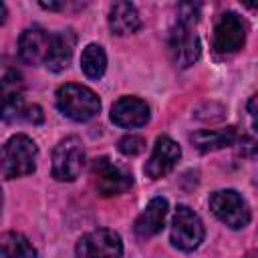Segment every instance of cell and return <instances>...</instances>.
Segmentation results:
<instances>
[{"label":"cell","mask_w":258,"mask_h":258,"mask_svg":"<svg viewBox=\"0 0 258 258\" xmlns=\"http://www.w3.org/2000/svg\"><path fill=\"white\" fill-rule=\"evenodd\" d=\"M50 38L52 34H48L44 28L40 26H32V28H26L22 34H20V40H18V52H20V58L28 64H38V62H44L46 54H48V48H50Z\"/></svg>","instance_id":"13"},{"label":"cell","mask_w":258,"mask_h":258,"mask_svg":"<svg viewBox=\"0 0 258 258\" xmlns=\"http://www.w3.org/2000/svg\"><path fill=\"white\" fill-rule=\"evenodd\" d=\"M141 26V18L137 8L131 2H115L109 10V28L117 36H125L135 32Z\"/></svg>","instance_id":"16"},{"label":"cell","mask_w":258,"mask_h":258,"mask_svg":"<svg viewBox=\"0 0 258 258\" xmlns=\"http://www.w3.org/2000/svg\"><path fill=\"white\" fill-rule=\"evenodd\" d=\"M75 44H77V34L67 28V30H60L56 34H52L50 38V48H48V54L44 58V64L58 73V71H64L73 58V50H75Z\"/></svg>","instance_id":"15"},{"label":"cell","mask_w":258,"mask_h":258,"mask_svg":"<svg viewBox=\"0 0 258 258\" xmlns=\"http://www.w3.org/2000/svg\"><path fill=\"white\" fill-rule=\"evenodd\" d=\"M0 210H2V191H0Z\"/></svg>","instance_id":"25"},{"label":"cell","mask_w":258,"mask_h":258,"mask_svg":"<svg viewBox=\"0 0 258 258\" xmlns=\"http://www.w3.org/2000/svg\"><path fill=\"white\" fill-rule=\"evenodd\" d=\"M179 157H181V149H179V145H177L171 137H167V135H159V137L155 139L153 153H151V157L147 159L143 171H145L147 177H151V179H159V177L167 175V173L175 167V163H177Z\"/></svg>","instance_id":"11"},{"label":"cell","mask_w":258,"mask_h":258,"mask_svg":"<svg viewBox=\"0 0 258 258\" xmlns=\"http://www.w3.org/2000/svg\"><path fill=\"white\" fill-rule=\"evenodd\" d=\"M36 157H38L36 143L28 135L16 133L0 149V173L6 179L30 175L36 169Z\"/></svg>","instance_id":"2"},{"label":"cell","mask_w":258,"mask_h":258,"mask_svg":"<svg viewBox=\"0 0 258 258\" xmlns=\"http://www.w3.org/2000/svg\"><path fill=\"white\" fill-rule=\"evenodd\" d=\"M117 149L123 155H137V153H141L145 149V139L139 137V135H125L123 139H119Z\"/></svg>","instance_id":"20"},{"label":"cell","mask_w":258,"mask_h":258,"mask_svg":"<svg viewBox=\"0 0 258 258\" xmlns=\"http://www.w3.org/2000/svg\"><path fill=\"white\" fill-rule=\"evenodd\" d=\"M24 81L16 71L0 79V121H14L24 115Z\"/></svg>","instance_id":"10"},{"label":"cell","mask_w":258,"mask_h":258,"mask_svg":"<svg viewBox=\"0 0 258 258\" xmlns=\"http://www.w3.org/2000/svg\"><path fill=\"white\" fill-rule=\"evenodd\" d=\"M0 258H36V250L20 232H6L0 236Z\"/></svg>","instance_id":"18"},{"label":"cell","mask_w":258,"mask_h":258,"mask_svg":"<svg viewBox=\"0 0 258 258\" xmlns=\"http://www.w3.org/2000/svg\"><path fill=\"white\" fill-rule=\"evenodd\" d=\"M85 165V147L79 137L71 135L58 141L52 151V175L58 181H73Z\"/></svg>","instance_id":"5"},{"label":"cell","mask_w":258,"mask_h":258,"mask_svg":"<svg viewBox=\"0 0 258 258\" xmlns=\"http://www.w3.org/2000/svg\"><path fill=\"white\" fill-rule=\"evenodd\" d=\"M81 69L89 79H101L107 69V54L101 44H87L81 52Z\"/></svg>","instance_id":"19"},{"label":"cell","mask_w":258,"mask_h":258,"mask_svg":"<svg viewBox=\"0 0 258 258\" xmlns=\"http://www.w3.org/2000/svg\"><path fill=\"white\" fill-rule=\"evenodd\" d=\"M26 121L30 123H40L42 121V109L38 105H32V107H26L24 109V115H22Z\"/></svg>","instance_id":"21"},{"label":"cell","mask_w":258,"mask_h":258,"mask_svg":"<svg viewBox=\"0 0 258 258\" xmlns=\"http://www.w3.org/2000/svg\"><path fill=\"white\" fill-rule=\"evenodd\" d=\"M191 143L200 149V151H214V149H222L228 145H234L238 139V133L234 127H226V129H200L196 133L189 135Z\"/></svg>","instance_id":"17"},{"label":"cell","mask_w":258,"mask_h":258,"mask_svg":"<svg viewBox=\"0 0 258 258\" xmlns=\"http://www.w3.org/2000/svg\"><path fill=\"white\" fill-rule=\"evenodd\" d=\"M77 258H121L123 244L117 232L99 228L77 242Z\"/></svg>","instance_id":"8"},{"label":"cell","mask_w":258,"mask_h":258,"mask_svg":"<svg viewBox=\"0 0 258 258\" xmlns=\"http://www.w3.org/2000/svg\"><path fill=\"white\" fill-rule=\"evenodd\" d=\"M210 210L232 230H240L250 222V208L246 200L234 189H220L210 196Z\"/></svg>","instance_id":"4"},{"label":"cell","mask_w":258,"mask_h":258,"mask_svg":"<svg viewBox=\"0 0 258 258\" xmlns=\"http://www.w3.org/2000/svg\"><path fill=\"white\" fill-rule=\"evenodd\" d=\"M91 177H93L95 189L105 198L125 194L133 185L131 173L115 165L109 157H97L91 163Z\"/></svg>","instance_id":"7"},{"label":"cell","mask_w":258,"mask_h":258,"mask_svg":"<svg viewBox=\"0 0 258 258\" xmlns=\"http://www.w3.org/2000/svg\"><path fill=\"white\" fill-rule=\"evenodd\" d=\"M6 16H8V10H6V6L0 2V24L6 20Z\"/></svg>","instance_id":"23"},{"label":"cell","mask_w":258,"mask_h":258,"mask_svg":"<svg viewBox=\"0 0 258 258\" xmlns=\"http://www.w3.org/2000/svg\"><path fill=\"white\" fill-rule=\"evenodd\" d=\"M40 6H42V8H50V10H58V8H62V4H54V2H40Z\"/></svg>","instance_id":"22"},{"label":"cell","mask_w":258,"mask_h":258,"mask_svg":"<svg viewBox=\"0 0 258 258\" xmlns=\"http://www.w3.org/2000/svg\"><path fill=\"white\" fill-rule=\"evenodd\" d=\"M246 20L236 12H224L214 26V48L220 54L238 52L246 42Z\"/></svg>","instance_id":"9"},{"label":"cell","mask_w":258,"mask_h":258,"mask_svg":"<svg viewBox=\"0 0 258 258\" xmlns=\"http://www.w3.org/2000/svg\"><path fill=\"white\" fill-rule=\"evenodd\" d=\"M204 234L200 216L187 206H177L171 220V244L183 252H191L202 244Z\"/></svg>","instance_id":"6"},{"label":"cell","mask_w":258,"mask_h":258,"mask_svg":"<svg viewBox=\"0 0 258 258\" xmlns=\"http://www.w3.org/2000/svg\"><path fill=\"white\" fill-rule=\"evenodd\" d=\"M111 121L125 129L141 127L149 121V105L137 97H121L111 107Z\"/></svg>","instance_id":"12"},{"label":"cell","mask_w":258,"mask_h":258,"mask_svg":"<svg viewBox=\"0 0 258 258\" xmlns=\"http://www.w3.org/2000/svg\"><path fill=\"white\" fill-rule=\"evenodd\" d=\"M167 200L165 198H153L145 210L137 216L135 224H133V230L139 238H149V236H155L157 232H161L163 224H165V216H167Z\"/></svg>","instance_id":"14"},{"label":"cell","mask_w":258,"mask_h":258,"mask_svg":"<svg viewBox=\"0 0 258 258\" xmlns=\"http://www.w3.org/2000/svg\"><path fill=\"white\" fill-rule=\"evenodd\" d=\"M246 258H256V254H254V252H250V254H246Z\"/></svg>","instance_id":"24"},{"label":"cell","mask_w":258,"mask_h":258,"mask_svg":"<svg viewBox=\"0 0 258 258\" xmlns=\"http://www.w3.org/2000/svg\"><path fill=\"white\" fill-rule=\"evenodd\" d=\"M56 107L64 117L83 123L93 119L101 111V101L89 87L67 83L56 89Z\"/></svg>","instance_id":"3"},{"label":"cell","mask_w":258,"mask_h":258,"mask_svg":"<svg viewBox=\"0 0 258 258\" xmlns=\"http://www.w3.org/2000/svg\"><path fill=\"white\" fill-rule=\"evenodd\" d=\"M198 22V8L194 4H181L175 24L169 32V54L173 62L181 69H187L200 58V38L194 32Z\"/></svg>","instance_id":"1"}]
</instances>
